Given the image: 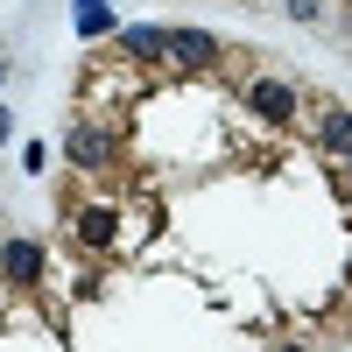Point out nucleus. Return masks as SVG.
<instances>
[{"label": "nucleus", "mask_w": 352, "mask_h": 352, "mask_svg": "<svg viewBox=\"0 0 352 352\" xmlns=\"http://www.w3.org/2000/svg\"><path fill=\"white\" fill-rule=\"evenodd\" d=\"M240 106L254 113V120H268V127H289V120L303 113V99H296V85H289V78H247Z\"/></svg>", "instance_id": "nucleus-1"}, {"label": "nucleus", "mask_w": 352, "mask_h": 352, "mask_svg": "<svg viewBox=\"0 0 352 352\" xmlns=\"http://www.w3.org/2000/svg\"><path fill=\"white\" fill-rule=\"evenodd\" d=\"M64 155H71V169H85V176H106L113 162H120V141H113L99 120H78V127L64 134Z\"/></svg>", "instance_id": "nucleus-2"}, {"label": "nucleus", "mask_w": 352, "mask_h": 352, "mask_svg": "<svg viewBox=\"0 0 352 352\" xmlns=\"http://www.w3.org/2000/svg\"><path fill=\"white\" fill-rule=\"evenodd\" d=\"M219 56H226V43L212 36V28H169V64H184V71H219Z\"/></svg>", "instance_id": "nucleus-3"}, {"label": "nucleus", "mask_w": 352, "mask_h": 352, "mask_svg": "<svg viewBox=\"0 0 352 352\" xmlns=\"http://www.w3.org/2000/svg\"><path fill=\"white\" fill-rule=\"evenodd\" d=\"M71 240L92 247V254H106L113 240H120V212H113V204H85V212L71 219Z\"/></svg>", "instance_id": "nucleus-4"}, {"label": "nucleus", "mask_w": 352, "mask_h": 352, "mask_svg": "<svg viewBox=\"0 0 352 352\" xmlns=\"http://www.w3.org/2000/svg\"><path fill=\"white\" fill-rule=\"evenodd\" d=\"M120 56L127 64H169V28H155V21L120 28Z\"/></svg>", "instance_id": "nucleus-5"}, {"label": "nucleus", "mask_w": 352, "mask_h": 352, "mask_svg": "<svg viewBox=\"0 0 352 352\" xmlns=\"http://www.w3.org/2000/svg\"><path fill=\"white\" fill-rule=\"evenodd\" d=\"M0 275H8L14 289H36L43 282V247L36 240H8L0 247Z\"/></svg>", "instance_id": "nucleus-6"}, {"label": "nucleus", "mask_w": 352, "mask_h": 352, "mask_svg": "<svg viewBox=\"0 0 352 352\" xmlns=\"http://www.w3.org/2000/svg\"><path fill=\"white\" fill-rule=\"evenodd\" d=\"M317 148L324 155H352V113L345 106H317Z\"/></svg>", "instance_id": "nucleus-7"}, {"label": "nucleus", "mask_w": 352, "mask_h": 352, "mask_svg": "<svg viewBox=\"0 0 352 352\" xmlns=\"http://www.w3.org/2000/svg\"><path fill=\"white\" fill-rule=\"evenodd\" d=\"M78 36H113V8L106 0H78Z\"/></svg>", "instance_id": "nucleus-8"}, {"label": "nucleus", "mask_w": 352, "mask_h": 352, "mask_svg": "<svg viewBox=\"0 0 352 352\" xmlns=\"http://www.w3.org/2000/svg\"><path fill=\"white\" fill-rule=\"evenodd\" d=\"M289 21H324V0H282Z\"/></svg>", "instance_id": "nucleus-9"}, {"label": "nucleus", "mask_w": 352, "mask_h": 352, "mask_svg": "<svg viewBox=\"0 0 352 352\" xmlns=\"http://www.w3.org/2000/svg\"><path fill=\"white\" fill-rule=\"evenodd\" d=\"M8 134H14V120H8V106H0V141H8Z\"/></svg>", "instance_id": "nucleus-10"}, {"label": "nucleus", "mask_w": 352, "mask_h": 352, "mask_svg": "<svg viewBox=\"0 0 352 352\" xmlns=\"http://www.w3.org/2000/svg\"><path fill=\"white\" fill-rule=\"evenodd\" d=\"M345 190H352V155H345Z\"/></svg>", "instance_id": "nucleus-11"}, {"label": "nucleus", "mask_w": 352, "mask_h": 352, "mask_svg": "<svg viewBox=\"0 0 352 352\" xmlns=\"http://www.w3.org/2000/svg\"><path fill=\"white\" fill-rule=\"evenodd\" d=\"M0 78H8V56H0Z\"/></svg>", "instance_id": "nucleus-12"}]
</instances>
